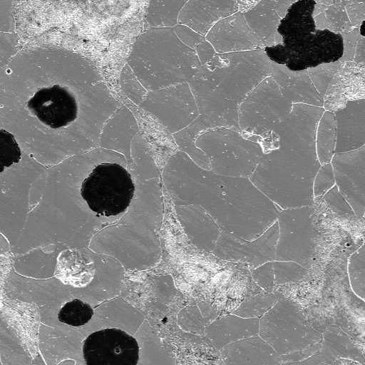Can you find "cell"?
I'll return each instance as SVG.
<instances>
[{
	"label": "cell",
	"instance_id": "cell-5",
	"mask_svg": "<svg viewBox=\"0 0 365 365\" xmlns=\"http://www.w3.org/2000/svg\"><path fill=\"white\" fill-rule=\"evenodd\" d=\"M143 79L150 90L189 83L201 67L195 51L173 28L154 29L143 39Z\"/></svg>",
	"mask_w": 365,
	"mask_h": 365
},
{
	"label": "cell",
	"instance_id": "cell-23",
	"mask_svg": "<svg viewBox=\"0 0 365 365\" xmlns=\"http://www.w3.org/2000/svg\"><path fill=\"white\" fill-rule=\"evenodd\" d=\"M187 1H163L151 3L149 21L152 25L173 28L178 24L179 14Z\"/></svg>",
	"mask_w": 365,
	"mask_h": 365
},
{
	"label": "cell",
	"instance_id": "cell-28",
	"mask_svg": "<svg viewBox=\"0 0 365 365\" xmlns=\"http://www.w3.org/2000/svg\"><path fill=\"white\" fill-rule=\"evenodd\" d=\"M336 185V178L331 163L321 165L313 182L314 200L322 198Z\"/></svg>",
	"mask_w": 365,
	"mask_h": 365
},
{
	"label": "cell",
	"instance_id": "cell-19",
	"mask_svg": "<svg viewBox=\"0 0 365 365\" xmlns=\"http://www.w3.org/2000/svg\"><path fill=\"white\" fill-rule=\"evenodd\" d=\"M237 1L191 0L182 9L178 24L206 36L220 20L239 11Z\"/></svg>",
	"mask_w": 365,
	"mask_h": 365
},
{
	"label": "cell",
	"instance_id": "cell-9",
	"mask_svg": "<svg viewBox=\"0 0 365 365\" xmlns=\"http://www.w3.org/2000/svg\"><path fill=\"white\" fill-rule=\"evenodd\" d=\"M293 104L281 94L272 77L262 81L238 110L240 130L248 135L263 137L272 132L290 114Z\"/></svg>",
	"mask_w": 365,
	"mask_h": 365
},
{
	"label": "cell",
	"instance_id": "cell-8",
	"mask_svg": "<svg viewBox=\"0 0 365 365\" xmlns=\"http://www.w3.org/2000/svg\"><path fill=\"white\" fill-rule=\"evenodd\" d=\"M313 220L314 206L279 212L276 261H292L307 269L312 268L319 237Z\"/></svg>",
	"mask_w": 365,
	"mask_h": 365
},
{
	"label": "cell",
	"instance_id": "cell-10",
	"mask_svg": "<svg viewBox=\"0 0 365 365\" xmlns=\"http://www.w3.org/2000/svg\"><path fill=\"white\" fill-rule=\"evenodd\" d=\"M82 351L86 365H137L139 360L137 340L118 328L93 332Z\"/></svg>",
	"mask_w": 365,
	"mask_h": 365
},
{
	"label": "cell",
	"instance_id": "cell-34",
	"mask_svg": "<svg viewBox=\"0 0 365 365\" xmlns=\"http://www.w3.org/2000/svg\"><path fill=\"white\" fill-rule=\"evenodd\" d=\"M348 274L353 291L365 300V269L349 272Z\"/></svg>",
	"mask_w": 365,
	"mask_h": 365
},
{
	"label": "cell",
	"instance_id": "cell-4",
	"mask_svg": "<svg viewBox=\"0 0 365 365\" xmlns=\"http://www.w3.org/2000/svg\"><path fill=\"white\" fill-rule=\"evenodd\" d=\"M272 60L264 48L215 53L188 83L199 116L208 130L236 128L240 105L272 73Z\"/></svg>",
	"mask_w": 365,
	"mask_h": 365
},
{
	"label": "cell",
	"instance_id": "cell-41",
	"mask_svg": "<svg viewBox=\"0 0 365 365\" xmlns=\"http://www.w3.org/2000/svg\"><path fill=\"white\" fill-rule=\"evenodd\" d=\"M363 217L365 218V214L364 215Z\"/></svg>",
	"mask_w": 365,
	"mask_h": 365
},
{
	"label": "cell",
	"instance_id": "cell-37",
	"mask_svg": "<svg viewBox=\"0 0 365 365\" xmlns=\"http://www.w3.org/2000/svg\"><path fill=\"white\" fill-rule=\"evenodd\" d=\"M346 13L352 26H357L365 21V3L348 5Z\"/></svg>",
	"mask_w": 365,
	"mask_h": 365
},
{
	"label": "cell",
	"instance_id": "cell-7",
	"mask_svg": "<svg viewBox=\"0 0 365 365\" xmlns=\"http://www.w3.org/2000/svg\"><path fill=\"white\" fill-rule=\"evenodd\" d=\"M130 174L120 164L103 163L82 182L81 195L98 216H116L129 207L135 192Z\"/></svg>",
	"mask_w": 365,
	"mask_h": 365
},
{
	"label": "cell",
	"instance_id": "cell-27",
	"mask_svg": "<svg viewBox=\"0 0 365 365\" xmlns=\"http://www.w3.org/2000/svg\"><path fill=\"white\" fill-rule=\"evenodd\" d=\"M1 172L4 168L18 163L21 158L20 149L12 133L1 130L0 135Z\"/></svg>",
	"mask_w": 365,
	"mask_h": 365
},
{
	"label": "cell",
	"instance_id": "cell-40",
	"mask_svg": "<svg viewBox=\"0 0 365 365\" xmlns=\"http://www.w3.org/2000/svg\"><path fill=\"white\" fill-rule=\"evenodd\" d=\"M359 34L362 37L365 38V21H364L359 26Z\"/></svg>",
	"mask_w": 365,
	"mask_h": 365
},
{
	"label": "cell",
	"instance_id": "cell-33",
	"mask_svg": "<svg viewBox=\"0 0 365 365\" xmlns=\"http://www.w3.org/2000/svg\"><path fill=\"white\" fill-rule=\"evenodd\" d=\"M344 43V53L340 61H352L354 58L356 44L359 38V30L357 28L341 34Z\"/></svg>",
	"mask_w": 365,
	"mask_h": 365
},
{
	"label": "cell",
	"instance_id": "cell-18",
	"mask_svg": "<svg viewBox=\"0 0 365 365\" xmlns=\"http://www.w3.org/2000/svg\"><path fill=\"white\" fill-rule=\"evenodd\" d=\"M271 76L282 96L292 104L323 108L324 97L315 88L307 69L293 71L284 64L272 61Z\"/></svg>",
	"mask_w": 365,
	"mask_h": 365
},
{
	"label": "cell",
	"instance_id": "cell-20",
	"mask_svg": "<svg viewBox=\"0 0 365 365\" xmlns=\"http://www.w3.org/2000/svg\"><path fill=\"white\" fill-rule=\"evenodd\" d=\"M251 31L264 46H273L282 42L277 29L281 21L274 1H259L253 7L243 12Z\"/></svg>",
	"mask_w": 365,
	"mask_h": 365
},
{
	"label": "cell",
	"instance_id": "cell-21",
	"mask_svg": "<svg viewBox=\"0 0 365 365\" xmlns=\"http://www.w3.org/2000/svg\"><path fill=\"white\" fill-rule=\"evenodd\" d=\"M207 130L206 125L198 115L191 124L173 136L178 150L187 154L201 168L211 170L208 157L195 144L199 135Z\"/></svg>",
	"mask_w": 365,
	"mask_h": 365
},
{
	"label": "cell",
	"instance_id": "cell-16",
	"mask_svg": "<svg viewBox=\"0 0 365 365\" xmlns=\"http://www.w3.org/2000/svg\"><path fill=\"white\" fill-rule=\"evenodd\" d=\"M175 210L192 244L202 251L212 253L222 231L212 216L197 205H175Z\"/></svg>",
	"mask_w": 365,
	"mask_h": 365
},
{
	"label": "cell",
	"instance_id": "cell-17",
	"mask_svg": "<svg viewBox=\"0 0 365 365\" xmlns=\"http://www.w3.org/2000/svg\"><path fill=\"white\" fill-rule=\"evenodd\" d=\"M335 154L349 153L365 145V99L352 100L334 113Z\"/></svg>",
	"mask_w": 365,
	"mask_h": 365
},
{
	"label": "cell",
	"instance_id": "cell-32",
	"mask_svg": "<svg viewBox=\"0 0 365 365\" xmlns=\"http://www.w3.org/2000/svg\"><path fill=\"white\" fill-rule=\"evenodd\" d=\"M173 29L178 38L184 45L194 50L206 40L205 36L199 34L185 25L178 24Z\"/></svg>",
	"mask_w": 365,
	"mask_h": 365
},
{
	"label": "cell",
	"instance_id": "cell-12",
	"mask_svg": "<svg viewBox=\"0 0 365 365\" xmlns=\"http://www.w3.org/2000/svg\"><path fill=\"white\" fill-rule=\"evenodd\" d=\"M279 235L277 220L260 237L252 241L221 231L212 254L223 260L245 263L253 269L275 260Z\"/></svg>",
	"mask_w": 365,
	"mask_h": 365
},
{
	"label": "cell",
	"instance_id": "cell-30",
	"mask_svg": "<svg viewBox=\"0 0 365 365\" xmlns=\"http://www.w3.org/2000/svg\"><path fill=\"white\" fill-rule=\"evenodd\" d=\"M252 277L257 284L268 293L273 291L275 284L273 262H266L252 269Z\"/></svg>",
	"mask_w": 365,
	"mask_h": 365
},
{
	"label": "cell",
	"instance_id": "cell-26",
	"mask_svg": "<svg viewBox=\"0 0 365 365\" xmlns=\"http://www.w3.org/2000/svg\"><path fill=\"white\" fill-rule=\"evenodd\" d=\"M339 66V61L322 63L307 69L308 74L315 88L322 97Z\"/></svg>",
	"mask_w": 365,
	"mask_h": 365
},
{
	"label": "cell",
	"instance_id": "cell-15",
	"mask_svg": "<svg viewBox=\"0 0 365 365\" xmlns=\"http://www.w3.org/2000/svg\"><path fill=\"white\" fill-rule=\"evenodd\" d=\"M205 38L217 53L249 51L264 47L251 31L240 11L217 22Z\"/></svg>",
	"mask_w": 365,
	"mask_h": 365
},
{
	"label": "cell",
	"instance_id": "cell-25",
	"mask_svg": "<svg viewBox=\"0 0 365 365\" xmlns=\"http://www.w3.org/2000/svg\"><path fill=\"white\" fill-rule=\"evenodd\" d=\"M309 270L292 261H273L275 284L296 283L302 280Z\"/></svg>",
	"mask_w": 365,
	"mask_h": 365
},
{
	"label": "cell",
	"instance_id": "cell-6",
	"mask_svg": "<svg viewBox=\"0 0 365 365\" xmlns=\"http://www.w3.org/2000/svg\"><path fill=\"white\" fill-rule=\"evenodd\" d=\"M254 136L236 128H220L202 133L195 144L208 157L214 173L249 178L263 155L260 140Z\"/></svg>",
	"mask_w": 365,
	"mask_h": 365
},
{
	"label": "cell",
	"instance_id": "cell-24",
	"mask_svg": "<svg viewBox=\"0 0 365 365\" xmlns=\"http://www.w3.org/2000/svg\"><path fill=\"white\" fill-rule=\"evenodd\" d=\"M93 315L91 305L76 299L66 303L58 314L61 322L73 327H80L88 323Z\"/></svg>",
	"mask_w": 365,
	"mask_h": 365
},
{
	"label": "cell",
	"instance_id": "cell-35",
	"mask_svg": "<svg viewBox=\"0 0 365 365\" xmlns=\"http://www.w3.org/2000/svg\"><path fill=\"white\" fill-rule=\"evenodd\" d=\"M365 269V238L362 245L349 257L348 272Z\"/></svg>",
	"mask_w": 365,
	"mask_h": 365
},
{
	"label": "cell",
	"instance_id": "cell-2",
	"mask_svg": "<svg viewBox=\"0 0 365 365\" xmlns=\"http://www.w3.org/2000/svg\"><path fill=\"white\" fill-rule=\"evenodd\" d=\"M165 177L175 205L202 207L222 231L252 241L277 220V206L248 178L222 176L204 170L182 151L170 158Z\"/></svg>",
	"mask_w": 365,
	"mask_h": 365
},
{
	"label": "cell",
	"instance_id": "cell-1",
	"mask_svg": "<svg viewBox=\"0 0 365 365\" xmlns=\"http://www.w3.org/2000/svg\"><path fill=\"white\" fill-rule=\"evenodd\" d=\"M53 73L43 68H8L1 88V117L11 115L5 128L23 120L41 134H99L107 118L97 113V101L91 100L103 83Z\"/></svg>",
	"mask_w": 365,
	"mask_h": 365
},
{
	"label": "cell",
	"instance_id": "cell-14",
	"mask_svg": "<svg viewBox=\"0 0 365 365\" xmlns=\"http://www.w3.org/2000/svg\"><path fill=\"white\" fill-rule=\"evenodd\" d=\"M331 165L336 185L356 217L365 214V145L345 153L334 154Z\"/></svg>",
	"mask_w": 365,
	"mask_h": 365
},
{
	"label": "cell",
	"instance_id": "cell-13",
	"mask_svg": "<svg viewBox=\"0 0 365 365\" xmlns=\"http://www.w3.org/2000/svg\"><path fill=\"white\" fill-rule=\"evenodd\" d=\"M147 106L173 135L188 126L199 115L197 103L188 83L152 92Z\"/></svg>",
	"mask_w": 365,
	"mask_h": 365
},
{
	"label": "cell",
	"instance_id": "cell-3",
	"mask_svg": "<svg viewBox=\"0 0 365 365\" xmlns=\"http://www.w3.org/2000/svg\"><path fill=\"white\" fill-rule=\"evenodd\" d=\"M323 108L293 104L288 117L266 135L263 155L249 178L281 210L314 206L313 182L321 167L316 138Z\"/></svg>",
	"mask_w": 365,
	"mask_h": 365
},
{
	"label": "cell",
	"instance_id": "cell-36",
	"mask_svg": "<svg viewBox=\"0 0 365 365\" xmlns=\"http://www.w3.org/2000/svg\"><path fill=\"white\" fill-rule=\"evenodd\" d=\"M195 51L201 66L209 63L216 53L212 45L207 40L198 45Z\"/></svg>",
	"mask_w": 365,
	"mask_h": 365
},
{
	"label": "cell",
	"instance_id": "cell-29",
	"mask_svg": "<svg viewBox=\"0 0 365 365\" xmlns=\"http://www.w3.org/2000/svg\"><path fill=\"white\" fill-rule=\"evenodd\" d=\"M322 199L338 215L348 217H356L352 207L341 195L336 185L328 191Z\"/></svg>",
	"mask_w": 365,
	"mask_h": 365
},
{
	"label": "cell",
	"instance_id": "cell-31",
	"mask_svg": "<svg viewBox=\"0 0 365 365\" xmlns=\"http://www.w3.org/2000/svg\"><path fill=\"white\" fill-rule=\"evenodd\" d=\"M324 13L332 30L348 32L352 25L344 8L340 5L328 6Z\"/></svg>",
	"mask_w": 365,
	"mask_h": 365
},
{
	"label": "cell",
	"instance_id": "cell-22",
	"mask_svg": "<svg viewBox=\"0 0 365 365\" xmlns=\"http://www.w3.org/2000/svg\"><path fill=\"white\" fill-rule=\"evenodd\" d=\"M336 141L334 113L324 111L318 124L316 138L317 154L321 165L331 163L335 154Z\"/></svg>",
	"mask_w": 365,
	"mask_h": 365
},
{
	"label": "cell",
	"instance_id": "cell-38",
	"mask_svg": "<svg viewBox=\"0 0 365 365\" xmlns=\"http://www.w3.org/2000/svg\"><path fill=\"white\" fill-rule=\"evenodd\" d=\"M354 61L357 63L365 64V38L364 37L361 36L359 38V40H358V42L356 44L355 55H354Z\"/></svg>",
	"mask_w": 365,
	"mask_h": 365
},
{
	"label": "cell",
	"instance_id": "cell-39",
	"mask_svg": "<svg viewBox=\"0 0 365 365\" xmlns=\"http://www.w3.org/2000/svg\"><path fill=\"white\" fill-rule=\"evenodd\" d=\"M295 1H274L276 11L281 19H283L285 17L289 7Z\"/></svg>",
	"mask_w": 365,
	"mask_h": 365
},
{
	"label": "cell",
	"instance_id": "cell-11",
	"mask_svg": "<svg viewBox=\"0 0 365 365\" xmlns=\"http://www.w3.org/2000/svg\"><path fill=\"white\" fill-rule=\"evenodd\" d=\"M316 4L314 1H295L278 27L282 29L278 33L290 53L292 63H297L296 71L307 70L306 58L317 37L314 16Z\"/></svg>",
	"mask_w": 365,
	"mask_h": 365
}]
</instances>
